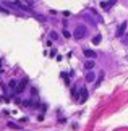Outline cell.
<instances>
[{
	"instance_id": "cell-5",
	"label": "cell",
	"mask_w": 128,
	"mask_h": 131,
	"mask_svg": "<svg viewBox=\"0 0 128 131\" xmlns=\"http://www.w3.org/2000/svg\"><path fill=\"white\" fill-rule=\"evenodd\" d=\"M84 55H86V57H88V58H91V60L97 57V53L94 52V50H89V49H86V50H84Z\"/></svg>"
},
{
	"instance_id": "cell-8",
	"label": "cell",
	"mask_w": 128,
	"mask_h": 131,
	"mask_svg": "<svg viewBox=\"0 0 128 131\" xmlns=\"http://www.w3.org/2000/svg\"><path fill=\"white\" fill-rule=\"evenodd\" d=\"M94 79H96V76H94V73H93V71H89L88 74H86V81H88V83H93Z\"/></svg>"
},
{
	"instance_id": "cell-12",
	"label": "cell",
	"mask_w": 128,
	"mask_h": 131,
	"mask_svg": "<svg viewBox=\"0 0 128 131\" xmlns=\"http://www.w3.org/2000/svg\"><path fill=\"white\" fill-rule=\"evenodd\" d=\"M49 37L52 39V41H57V37H58V36H57V32H50V36H49Z\"/></svg>"
},
{
	"instance_id": "cell-4",
	"label": "cell",
	"mask_w": 128,
	"mask_h": 131,
	"mask_svg": "<svg viewBox=\"0 0 128 131\" xmlns=\"http://www.w3.org/2000/svg\"><path fill=\"white\" fill-rule=\"evenodd\" d=\"M96 67V63H94V60H88V62L84 63V68L88 70V71H93V68Z\"/></svg>"
},
{
	"instance_id": "cell-7",
	"label": "cell",
	"mask_w": 128,
	"mask_h": 131,
	"mask_svg": "<svg viewBox=\"0 0 128 131\" xmlns=\"http://www.w3.org/2000/svg\"><path fill=\"white\" fill-rule=\"evenodd\" d=\"M117 3V0H109V2H102V7H104L105 10H109L112 5H115Z\"/></svg>"
},
{
	"instance_id": "cell-11",
	"label": "cell",
	"mask_w": 128,
	"mask_h": 131,
	"mask_svg": "<svg viewBox=\"0 0 128 131\" xmlns=\"http://www.w3.org/2000/svg\"><path fill=\"white\" fill-rule=\"evenodd\" d=\"M62 78L65 79V84H70V79H68V74H66V73H63V74H62Z\"/></svg>"
},
{
	"instance_id": "cell-1",
	"label": "cell",
	"mask_w": 128,
	"mask_h": 131,
	"mask_svg": "<svg viewBox=\"0 0 128 131\" xmlns=\"http://www.w3.org/2000/svg\"><path fill=\"white\" fill-rule=\"evenodd\" d=\"M86 32H88V28L86 26H76V29H75V32H73V37L75 39H83L84 36H86Z\"/></svg>"
},
{
	"instance_id": "cell-2",
	"label": "cell",
	"mask_w": 128,
	"mask_h": 131,
	"mask_svg": "<svg viewBox=\"0 0 128 131\" xmlns=\"http://www.w3.org/2000/svg\"><path fill=\"white\" fill-rule=\"evenodd\" d=\"M26 86H28V79H21V81H19V84H18V88L15 89V94H21Z\"/></svg>"
},
{
	"instance_id": "cell-13",
	"label": "cell",
	"mask_w": 128,
	"mask_h": 131,
	"mask_svg": "<svg viewBox=\"0 0 128 131\" xmlns=\"http://www.w3.org/2000/svg\"><path fill=\"white\" fill-rule=\"evenodd\" d=\"M83 18H84V19H86V21H89V23H91V24H93V26H96V24H94V21H93V19H91V18H89V16H88V15H84V16H83Z\"/></svg>"
},
{
	"instance_id": "cell-9",
	"label": "cell",
	"mask_w": 128,
	"mask_h": 131,
	"mask_svg": "<svg viewBox=\"0 0 128 131\" xmlns=\"http://www.w3.org/2000/svg\"><path fill=\"white\" fill-rule=\"evenodd\" d=\"M8 126H10V128H13V129H21V126H19V125H16V123H12V122L8 123Z\"/></svg>"
},
{
	"instance_id": "cell-10",
	"label": "cell",
	"mask_w": 128,
	"mask_h": 131,
	"mask_svg": "<svg viewBox=\"0 0 128 131\" xmlns=\"http://www.w3.org/2000/svg\"><path fill=\"white\" fill-rule=\"evenodd\" d=\"M101 39H102V36H101V34H97V36L93 39V44H99V42H101Z\"/></svg>"
},
{
	"instance_id": "cell-3",
	"label": "cell",
	"mask_w": 128,
	"mask_h": 131,
	"mask_svg": "<svg viewBox=\"0 0 128 131\" xmlns=\"http://www.w3.org/2000/svg\"><path fill=\"white\" fill-rule=\"evenodd\" d=\"M80 92H81V94H80V97H78V99H80V102H84V100L88 99V89H86V88H81Z\"/></svg>"
},
{
	"instance_id": "cell-6",
	"label": "cell",
	"mask_w": 128,
	"mask_h": 131,
	"mask_svg": "<svg viewBox=\"0 0 128 131\" xmlns=\"http://www.w3.org/2000/svg\"><path fill=\"white\" fill-rule=\"evenodd\" d=\"M125 28H126V23L123 21V23H122L120 26H119V29H117V36H122V34L125 32Z\"/></svg>"
},
{
	"instance_id": "cell-15",
	"label": "cell",
	"mask_w": 128,
	"mask_h": 131,
	"mask_svg": "<svg viewBox=\"0 0 128 131\" xmlns=\"http://www.w3.org/2000/svg\"><path fill=\"white\" fill-rule=\"evenodd\" d=\"M0 12H2L3 15H10V12H8V10H5V8H0Z\"/></svg>"
},
{
	"instance_id": "cell-14",
	"label": "cell",
	"mask_w": 128,
	"mask_h": 131,
	"mask_svg": "<svg viewBox=\"0 0 128 131\" xmlns=\"http://www.w3.org/2000/svg\"><path fill=\"white\" fill-rule=\"evenodd\" d=\"M15 86H16V81H15V79H12V81H10V88H15Z\"/></svg>"
}]
</instances>
